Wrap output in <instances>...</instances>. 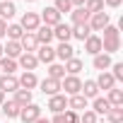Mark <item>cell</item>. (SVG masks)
Here are the masks:
<instances>
[{
	"label": "cell",
	"instance_id": "obj_15",
	"mask_svg": "<svg viewBox=\"0 0 123 123\" xmlns=\"http://www.w3.org/2000/svg\"><path fill=\"white\" fill-rule=\"evenodd\" d=\"M22 53H24V51H22L19 41H7V43L3 46V55H5V58H12V60H17Z\"/></svg>",
	"mask_w": 123,
	"mask_h": 123
},
{
	"label": "cell",
	"instance_id": "obj_39",
	"mask_svg": "<svg viewBox=\"0 0 123 123\" xmlns=\"http://www.w3.org/2000/svg\"><path fill=\"white\" fill-rule=\"evenodd\" d=\"M101 31H104V39H121V36H118V27H113V24L104 27Z\"/></svg>",
	"mask_w": 123,
	"mask_h": 123
},
{
	"label": "cell",
	"instance_id": "obj_27",
	"mask_svg": "<svg viewBox=\"0 0 123 123\" xmlns=\"http://www.w3.org/2000/svg\"><path fill=\"white\" fill-rule=\"evenodd\" d=\"M0 70H3V75H15L17 73V60H12V58H0Z\"/></svg>",
	"mask_w": 123,
	"mask_h": 123
},
{
	"label": "cell",
	"instance_id": "obj_17",
	"mask_svg": "<svg viewBox=\"0 0 123 123\" xmlns=\"http://www.w3.org/2000/svg\"><path fill=\"white\" fill-rule=\"evenodd\" d=\"M0 109H3V113L7 116V118H19V104L15 101V99H7V101H3L0 104Z\"/></svg>",
	"mask_w": 123,
	"mask_h": 123
},
{
	"label": "cell",
	"instance_id": "obj_42",
	"mask_svg": "<svg viewBox=\"0 0 123 123\" xmlns=\"http://www.w3.org/2000/svg\"><path fill=\"white\" fill-rule=\"evenodd\" d=\"M121 3L123 0H104V5H109V7H121Z\"/></svg>",
	"mask_w": 123,
	"mask_h": 123
},
{
	"label": "cell",
	"instance_id": "obj_18",
	"mask_svg": "<svg viewBox=\"0 0 123 123\" xmlns=\"http://www.w3.org/2000/svg\"><path fill=\"white\" fill-rule=\"evenodd\" d=\"M80 94H82L85 99H94V97H99V87H97V82H94V80H85Z\"/></svg>",
	"mask_w": 123,
	"mask_h": 123
},
{
	"label": "cell",
	"instance_id": "obj_49",
	"mask_svg": "<svg viewBox=\"0 0 123 123\" xmlns=\"http://www.w3.org/2000/svg\"><path fill=\"white\" fill-rule=\"evenodd\" d=\"M3 3H12V0H3Z\"/></svg>",
	"mask_w": 123,
	"mask_h": 123
},
{
	"label": "cell",
	"instance_id": "obj_4",
	"mask_svg": "<svg viewBox=\"0 0 123 123\" xmlns=\"http://www.w3.org/2000/svg\"><path fill=\"white\" fill-rule=\"evenodd\" d=\"M39 17H41V24H46V27H55L58 22H63V15H60L53 5H51V7H46V10H41V15H39Z\"/></svg>",
	"mask_w": 123,
	"mask_h": 123
},
{
	"label": "cell",
	"instance_id": "obj_10",
	"mask_svg": "<svg viewBox=\"0 0 123 123\" xmlns=\"http://www.w3.org/2000/svg\"><path fill=\"white\" fill-rule=\"evenodd\" d=\"M34 36H36L39 46H51V41H53V27H46V24H41V27L34 31Z\"/></svg>",
	"mask_w": 123,
	"mask_h": 123
},
{
	"label": "cell",
	"instance_id": "obj_33",
	"mask_svg": "<svg viewBox=\"0 0 123 123\" xmlns=\"http://www.w3.org/2000/svg\"><path fill=\"white\" fill-rule=\"evenodd\" d=\"M15 101H17L19 106H27V104H31V92H29V89H22V87H19V89L15 92Z\"/></svg>",
	"mask_w": 123,
	"mask_h": 123
},
{
	"label": "cell",
	"instance_id": "obj_28",
	"mask_svg": "<svg viewBox=\"0 0 123 123\" xmlns=\"http://www.w3.org/2000/svg\"><path fill=\"white\" fill-rule=\"evenodd\" d=\"M121 48V39H101V53H116Z\"/></svg>",
	"mask_w": 123,
	"mask_h": 123
},
{
	"label": "cell",
	"instance_id": "obj_8",
	"mask_svg": "<svg viewBox=\"0 0 123 123\" xmlns=\"http://www.w3.org/2000/svg\"><path fill=\"white\" fill-rule=\"evenodd\" d=\"M53 39H58L60 43H70V39H73L70 24H65V22H58V24L53 27Z\"/></svg>",
	"mask_w": 123,
	"mask_h": 123
},
{
	"label": "cell",
	"instance_id": "obj_41",
	"mask_svg": "<svg viewBox=\"0 0 123 123\" xmlns=\"http://www.w3.org/2000/svg\"><path fill=\"white\" fill-rule=\"evenodd\" d=\"M5 34H7V22H5V19H0V39H3Z\"/></svg>",
	"mask_w": 123,
	"mask_h": 123
},
{
	"label": "cell",
	"instance_id": "obj_21",
	"mask_svg": "<svg viewBox=\"0 0 123 123\" xmlns=\"http://www.w3.org/2000/svg\"><path fill=\"white\" fill-rule=\"evenodd\" d=\"M70 19H73V27H75V24H87V22H89V12H87L85 7H73Z\"/></svg>",
	"mask_w": 123,
	"mask_h": 123
},
{
	"label": "cell",
	"instance_id": "obj_6",
	"mask_svg": "<svg viewBox=\"0 0 123 123\" xmlns=\"http://www.w3.org/2000/svg\"><path fill=\"white\" fill-rule=\"evenodd\" d=\"M89 29H92V34L94 31H101L104 27H109L111 22H109V12H97V15H89Z\"/></svg>",
	"mask_w": 123,
	"mask_h": 123
},
{
	"label": "cell",
	"instance_id": "obj_5",
	"mask_svg": "<svg viewBox=\"0 0 123 123\" xmlns=\"http://www.w3.org/2000/svg\"><path fill=\"white\" fill-rule=\"evenodd\" d=\"M46 109L53 111V113L68 111V97H65V94H53V97H48V106H46Z\"/></svg>",
	"mask_w": 123,
	"mask_h": 123
},
{
	"label": "cell",
	"instance_id": "obj_29",
	"mask_svg": "<svg viewBox=\"0 0 123 123\" xmlns=\"http://www.w3.org/2000/svg\"><path fill=\"white\" fill-rule=\"evenodd\" d=\"M17 15V7H15V3H0V19H12Z\"/></svg>",
	"mask_w": 123,
	"mask_h": 123
},
{
	"label": "cell",
	"instance_id": "obj_31",
	"mask_svg": "<svg viewBox=\"0 0 123 123\" xmlns=\"http://www.w3.org/2000/svg\"><path fill=\"white\" fill-rule=\"evenodd\" d=\"M48 77H51V80H58V82H60V80L65 77V68L60 65V63H51V65H48Z\"/></svg>",
	"mask_w": 123,
	"mask_h": 123
},
{
	"label": "cell",
	"instance_id": "obj_40",
	"mask_svg": "<svg viewBox=\"0 0 123 123\" xmlns=\"http://www.w3.org/2000/svg\"><path fill=\"white\" fill-rule=\"evenodd\" d=\"M63 116H65V123H80V113L77 111H63Z\"/></svg>",
	"mask_w": 123,
	"mask_h": 123
},
{
	"label": "cell",
	"instance_id": "obj_3",
	"mask_svg": "<svg viewBox=\"0 0 123 123\" xmlns=\"http://www.w3.org/2000/svg\"><path fill=\"white\" fill-rule=\"evenodd\" d=\"M19 27H22L24 31L34 34V31L41 27V17H39V12H24V15H22V22H19Z\"/></svg>",
	"mask_w": 123,
	"mask_h": 123
},
{
	"label": "cell",
	"instance_id": "obj_37",
	"mask_svg": "<svg viewBox=\"0 0 123 123\" xmlns=\"http://www.w3.org/2000/svg\"><path fill=\"white\" fill-rule=\"evenodd\" d=\"M80 123H99V116H97L92 109H85L82 116H80Z\"/></svg>",
	"mask_w": 123,
	"mask_h": 123
},
{
	"label": "cell",
	"instance_id": "obj_2",
	"mask_svg": "<svg viewBox=\"0 0 123 123\" xmlns=\"http://www.w3.org/2000/svg\"><path fill=\"white\" fill-rule=\"evenodd\" d=\"M60 89H65V94H80V89H82V80L77 77V75H65L63 80H60Z\"/></svg>",
	"mask_w": 123,
	"mask_h": 123
},
{
	"label": "cell",
	"instance_id": "obj_26",
	"mask_svg": "<svg viewBox=\"0 0 123 123\" xmlns=\"http://www.w3.org/2000/svg\"><path fill=\"white\" fill-rule=\"evenodd\" d=\"M70 31H73V39H77V41H85L92 34L89 24H75V27H70Z\"/></svg>",
	"mask_w": 123,
	"mask_h": 123
},
{
	"label": "cell",
	"instance_id": "obj_16",
	"mask_svg": "<svg viewBox=\"0 0 123 123\" xmlns=\"http://www.w3.org/2000/svg\"><path fill=\"white\" fill-rule=\"evenodd\" d=\"M39 87H41V92H43V94H48V97L60 94V82H58V80L46 77V80H41V82H39Z\"/></svg>",
	"mask_w": 123,
	"mask_h": 123
},
{
	"label": "cell",
	"instance_id": "obj_44",
	"mask_svg": "<svg viewBox=\"0 0 123 123\" xmlns=\"http://www.w3.org/2000/svg\"><path fill=\"white\" fill-rule=\"evenodd\" d=\"M70 3H73V7H85L87 0H70Z\"/></svg>",
	"mask_w": 123,
	"mask_h": 123
},
{
	"label": "cell",
	"instance_id": "obj_48",
	"mask_svg": "<svg viewBox=\"0 0 123 123\" xmlns=\"http://www.w3.org/2000/svg\"><path fill=\"white\" fill-rule=\"evenodd\" d=\"M0 58H3V46H0Z\"/></svg>",
	"mask_w": 123,
	"mask_h": 123
},
{
	"label": "cell",
	"instance_id": "obj_12",
	"mask_svg": "<svg viewBox=\"0 0 123 123\" xmlns=\"http://www.w3.org/2000/svg\"><path fill=\"white\" fill-rule=\"evenodd\" d=\"M17 82H19L22 89H29V92H31L34 87H39V77H36V73H27V70L17 77Z\"/></svg>",
	"mask_w": 123,
	"mask_h": 123
},
{
	"label": "cell",
	"instance_id": "obj_1",
	"mask_svg": "<svg viewBox=\"0 0 123 123\" xmlns=\"http://www.w3.org/2000/svg\"><path fill=\"white\" fill-rule=\"evenodd\" d=\"M36 118H41V106L39 104H27V106H22L19 109V121L22 123H34Z\"/></svg>",
	"mask_w": 123,
	"mask_h": 123
},
{
	"label": "cell",
	"instance_id": "obj_7",
	"mask_svg": "<svg viewBox=\"0 0 123 123\" xmlns=\"http://www.w3.org/2000/svg\"><path fill=\"white\" fill-rule=\"evenodd\" d=\"M34 55H36L39 63H46V65L55 63V48H53V46H39V48L34 51Z\"/></svg>",
	"mask_w": 123,
	"mask_h": 123
},
{
	"label": "cell",
	"instance_id": "obj_23",
	"mask_svg": "<svg viewBox=\"0 0 123 123\" xmlns=\"http://www.w3.org/2000/svg\"><path fill=\"white\" fill-rule=\"evenodd\" d=\"M55 58H60V60L65 63V60L75 58V48H73L70 43H58V48H55Z\"/></svg>",
	"mask_w": 123,
	"mask_h": 123
},
{
	"label": "cell",
	"instance_id": "obj_34",
	"mask_svg": "<svg viewBox=\"0 0 123 123\" xmlns=\"http://www.w3.org/2000/svg\"><path fill=\"white\" fill-rule=\"evenodd\" d=\"M106 118H109V123H123V106H111Z\"/></svg>",
	"mask_w": 123,
	"mask_h": 123
},
{
	"label": "cell",
	"instance_id": "obj_24",
	"mask_svg": "<svg viewBox=\"0 0 123 123\" xmlns=\"http://www.w3.org/2000/svg\"><path fill=\"white\" fill-rule=\"evenodd\" d=\"M65 75H80V70H85V63L80 58H70V60H65Z\"/></svg>",
	"mask_w": 123,
	"mask_h": 123
},
{
	"label": "cell",
	"instance_id": "obj_22",
	"mask_svg": "<svg viewBox=\"0 0 123 123\" xmlns=\"http://www.w3.org/2000/svg\"><path fill=\"white\" fill-rule=\"evenodd\" d=\"M94 82H97V87H99V89H106V92L116 87V80L111 77V73H99V77H97Z\"/></svg>",
	"mask_w": 123,
	"mask_h": 123
},
{
	"label": "cell",
	"instance_id": "obj_36",
	"mask_svg": "<svg viewBox=\"0 0 123 123\" xmlns=\"http://www.w3.org/2000/svg\"><path fill=\"white\" fill-rule=\"evenodd\" d=\"M53 7L63 15V12H73V3L70 0H53Z\"/></svg>",
	"mask_w": 123,
	"mask_h": 123
},
{
	"label": "cell",
	"instance_id": "obj_13",
	"mask_svg": "<svg viewBox=\"0 0 123 123\" xmlns=\"http://www.w3.org/2000/svg\"><path fill=\"white\" fill-rule=\"evenodd\" d=\"M19 89V82L15 75H0V92H17Z\"/></svg>",
	"mask_w": 123,
	"mask_h": 123
},
{
	"label": "cell",
	"instance_id": "obj_19",
	"mask_svg": "<svg viewBox=\"0 0 123 123\" xmlns=\"http://www.w3.org/2000/svg\"><path fill=\"white\" fill-rule=\"evenodd\" d=\"M109 109H111V104L106 101V97H94V101H92V111H94L97 116H106Z\"/></svg>",
	"mask_w": 123,
	"mask_h": 123
},
{
	"label": "cell",
	"instance_id": "obj_9",
	"mask_svg": "<svg viewBox=\"0 0 123 123\" xmlns=\"http://www.w3.org/2000/svg\"><path fill=\"white\" fill-rule=\"evenodd\" d=\"M36 65H39V60H36L34 53H22V55L17 58V68H22V70H27V73H34Z\"/></svg>",
	"mask_w": 123,
	"mask_h": 123
},
{
	"label": "cell",
	"instance_id": "obj_11",
	"mask_svg": "<svg viewBox=\"0 0 123 123\" xmlns=\"http://www.w3.org/2000/svg\"><path fill=\"white\" fill-rule=\"evenodd\" d=\"M85 51L89 53V55H97V53H101V36H97V34H89L85 41Z\"/></svg>",
	"mask_w": 123,
	"mask_h": 123
},
{
	"label": "cell",
	"instance_id": "obj_25",
	"mask_svg": "<svg viewBox=\"0 0 123 123\" xmlns=\"http://www.w3.org/2000/svg\"><path fill=\"white\" fill-rule=\"evenodd\" d=\"M68 109H70V111H85V109H87V99H85L82 94H73V97L68 99Z\"/></svg>",
	"mask_w": 123,
	"mask_h": 123
},
{
	"label": "cell",
	"instance_id": "obj_46",
	"mask_svg": "<svg viewBox=\"0 0 123 123\" xmlns=\"http://www.w3.org/2000/svg\"><path fill=\"white\" fill-rule=\"evenodd\" d=\"M3 101H5V94H3V92H0V104H3Z\"/></svg>",
	"mask_w": 123,
	"mask_h": 123
},
{
	"label": "cell",
	"instance_id": "obj_20",
	"mask_svg": "<svg viewBox=\"0 0 123 123\" xmlns=\"http://www.w3.org/2000/svg\"><path fill=\"white\" fill-rule=\"evenodd\" d=\"M92 63H94V68H97L99 73H106V70L111 68V55H109V53H97Z\"/></svg>",
	"mask_w": 123,
	"mask_h": 123
},
{
	"label": "cell",
	"instance_id": "obj_47",
	"mask_svg": "<svg viewBox=\"0 0 123 123\" xmlns=\"http://www.w3.org/2000/svg\"><path fill=\"white\" fill-rule=\"evenodd\" d=\"M24 3H36V0H24Z\"/></svg>",
	"mask_w": 123,
	"mask_h": 123
},
{
	"label": "cell",
	"instance_id": "obj_43",
	"mask_svg": "<svg viewBox=\"0 0 123 123\" xmlns=\"http://www.w3.org/2000/svg\"><path fill=\"white\" fill-rule=\"evenodd\" d=\"M51 123H65V116H63V113H55V116H53V121H51Z\"/></svg>",
	"mask_w": 123,
	"mask_h": 123
},
{
	"label": "cell",
	"instance_id": "obj_14",
	"mask_svg": "<svg viewBox=\"0 0 123 123\" xmlns=\"http://www.w3.org/2000/svg\"><path fill=\"white\" fill-rule=\"evenodd\" d=\"M19 46H22V51H24V53H34V51L39 48V41H36V36H34V34L24 31V36L19 39Z\"/></svg>",
	"mask_w": 123,
	"mask_h": 123
},
{
	"label": "cell",
	"instance_id": "obj_30",
	"mask_svg": "<svg viewBox=\"0 0 123 123\" xmlns=\"http://www.w3.org/2000/svg\"><path fill=\"white\" fill-rule=\"evenodd\" d=\"M106 101H109L111 106H123V89H118V87L109 89V97H106Z\"/></svg>",
	"mask_w": 123,
	"mask_h": 123
},
{
	"label": "cell",
	"instance_id": "obj_35",
	"mask_svg": "<svg viewBox=\"0 0 123 123\" xmlns=\"http://www.w3.org/2000/svg\"><path fill=\"white\" fill-rule=\"evenodd\" d=\"M85 10H87L89 15L104 12V0H87V3H85Z\"/></svg>",
	"mask_w": 123,
	"mask_h": 123
},
{
	"label": "cell",
	"instance_id": "obj_45",
	"mask_svg": "<svg viewBox=\"0 0 123 123\" xmlns=\"http://www.w3.org/2000/svg\"><path fill=\"white\" fill-rule=\"evenodd\" d=\"M34 123H51V121H48V118H43V116H41V118H36V121H34Z\"/></svg>",
	"mask_w": 123,
	"mask_h": 123
},
{
	"label": "cell",
	"instance_id": "obj_32",
	"mask_svg": "<svg viewBox=\"0 0 123 123\" xmlns=\"http://www.w3.org/2000/svg\"><path fill=\"white\" fill-rule=\"evenodd\" d=\"M7 41H19L22 36H24V29L19 27V24H7Z\"/></svg>",
	"mask_w": 123,
	"mask_h": 123
},
{
	"label": "cell",
	"instance_id": "obj_38",
	"mask_svg": "<svg viewBox=\"0 0 123 123\" xmlns=\"http://www.w3.org/2000/svg\"><path fill=\"white\" fill-rule=\"evenodd\" d=\"M111 77L116 80V82H123V63H111Z\"/></svg>",
	"mask_w": 123,
	"mask_h": 123
}]
</instances>
